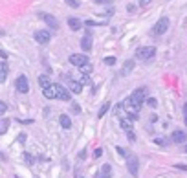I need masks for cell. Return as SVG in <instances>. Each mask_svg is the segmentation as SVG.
<instances>
[{
	"mask_svg": "<svg viewBox=\"0 0 187 178\" xmlns=\"http://www.w3.org/2000/svg\"><path fill=\"white\" fill-rule=\"evenodd\" d=\"M156 55V48L154 46H141V48H138L136 50V57L140 59V61H151L152 57Z\"/></svg>",
	"mask_w": 187,
	"mask_h": 178,
	"instance_id": "6da1fadb",
	"label": "cell"
},
{
	"mask_svg": "<svg viewBox=\"0 0 187 178\" xmlns=\"http://www.w3.org/2000/svg\"><path fill=\"white\" fill-rule=\"evenodd\" d=\"M68 61H70L73 66H77V68H83V66L90 64V59H88V55H84V53H72Z\"/></svg>",
	"mask_w": 187,
	"mask_h": 178,
	"instance_id": "7a4b0ae2",
	"label": "cell"
},
{
	"mask_svg": "<svg viewBox=\"0 0 187 178\" xmlns=\"http://www.w3.org/2000/svg\"><path fill=\"white\" fill-rule=\"evenodd\" d=\"M127 167H129V173L134 178H138V171H140V160L136 154H129L127 156Z\"/></svg>",
	"mask_w": 187,
	"mask_h": 178,
	"instance_id": "3957f363",
	"label": "cell"
},
{
	"mask_svg": "<svg viewBox=\"0 0 187 178\" xmlns=\"http://www.w3.org/2000/svg\"><path fill=\"white\" fill-rule=\"evenodd\" d=\"M167 29H169V18H167V17H162V18L154 24L152 33H154V35H163V33H167Z\"/></svg>",
	"mask_w": 187,
	"mask_h": 178,
	"instance_id": "277c9868",
	"label": "cell"
},
{
	"mask_svg": "<svg viewBox=\"0 0 187 178\" xmlns=\"http://www.w3.org/2000/svg\"><path fill=\"white\" fill-rule=\"evenodd\" d=\"M15 88H17V92H20V94H28V92H29L28 77H26V75H18L17 81H15Z\"/></svg>",
	"mask_w": 187,
	"mask_h": 178,
	"instance_id": "5b68a950",
	"label": "cell"
},
{
	"mask_svg": "<svg viewBox=\"0 0 187 178\" xmlns=\"http://www.w3.org/2000/svg\"><path fill=\"white\" fill-rule=\"evenodd\" d=\"M53 88H55V92H57V99L70 101V97H72V92H70L68 88H64V86H62V85H59V83H55V85H53Z\"/></svg>",
	"mask_w": 187,
	"mask_h": 178,
	"instance_id": "8992f818",
	"label": "cell"
},
{
	"mask_svg": "<svg viewBox=\"0 0 187 178\" xmlns=\"http://www.w3.org/2000/svg\"><path fill=\"white\" fill-rule=\"evenodd\" d=\"M123 107H125V108H127L129 112L132 110V114H138V110L141 108V103H138V101H136V99H134L132 96H129V97H127V99L123 101Z\"/></svg>",
	"mask_w": 187,
	"mask_h": 178,
	"instance_id": "52a82bcc",
	"label": "cell"
},
{
	"mask_svg": "<svg viewBox=\"0 0 187 178\" xmlns=\"http://www.w3.org/2000/svg\"><path fill=\"white\" fill-rule=\"evenodd\" d=\"M33 37H35V40H37L39 44H48L50 39H51V33H50L48 29H39V31L33 33Z\"/></svg>",
	"mask_w": 187,
	"mask_h": 178,
	"instance_id": "ba28073f",
	"label": "cell"
},
{
	"mask_svg": "<svg viewBox=\"0 0 187 178\" xmlns=\"http://www.w3.org/2000/svg\"><path fill=\"white\" fill-rule=\"evenodd\" d=\"M39 17H40L51 29H59V20H57L53 15H50V13H39Z\"/></svg>",
	"mask_w": 187,
	"mask_h": 178,
	"instance_id": "9c48e42d",
	"label": "cell"
},
{
	"mask_svg": "<svg viewBox=\"0 0 187 178\" xmlns=\"http://www.w3.org/2000/svg\"><path fill=\"white\" fill-rule=\"evenodd\" d=\"M64 77H66V83H68V90H70L72 94H81V92H83V83L73 81V79L68 77V75H64Z\"/></svg>",
	"mask_w": 187,
	"mask_h": 178,
	"instance_id": "30bf717a",
	"label": "cell"
},
{
	"mask_svg": "<svg viewBox=\"0 0 187 178\" xmlns=\"http://www.w3.org/2000/svg\"><path fill=\"white\" fill-rule=\"evenodd\" d=\"M171 140H173L174 143H185L187 142V132L182 131V129H174L173 134H171Z\"/></svg>",
	"mask_w": 187,
	"mask_h": 178,
	"instance_id": "8fae6325",
	"label": "cell"
},
{
	"mask_svg": "<svg viewBox=\"0 0 187 178\" xmlns=\"http://www.w3.org/2000/svg\"><path fill=\"white\" fill-rule=\"evenodd\" d=\"M134 66H136V62H134L132 59L125 61V62H123V68H121V72H119V75H121V77H127V75L134 70Z\"/></svg>",
	"mask_w": 187,
	"mask_h": 178,
	"instance_id": "7c38bea8",
	"label": "cell"
},
{
	"mask_svg": "<svg viewBox=\"0 0 187 178\" xmlns=\"http://www.w3.org/2000/svg\"><path fill=\"white\" fill-rule=\"evenodd\" d=\"M66 22H68V28H70L72 31H79V29L83 28V22H81L77 17H68Z\"/></svg>",
	"mask_w": 187,
	"mask_h": 178,
	"instance_id": "4fadbf2b",
	"label": "cell"
},
{
	"mask_svg": "<svg viewBox=\"0 0 187 178\" xmlns=\"http://www.w3.org/2000/svg\"><path fill=\"white\" fill-rule=\"evenodd\" d=\"M81 48H83L84 51H90V50H92V33H90V31H86V35L81 39Z\"/></svg>",
	"mask_w": 187,
	"mask_h": 178,
	"instance_id": "5bb4252c",
	"label": "cell"
},
{
	"mask_svg": "<svg viewBox=\"0 0 187 178\" xmlns=\"http://www.w3.org/2000/svg\"><path fill=\"white\" fill-rule=\"evenodd\" d=\"M132 97H134L138 103L143 105V101H145V97H147V88H136V90L132 92Z\"/></svg>",
	"mask_w": 187,
	"mask_h": 178,
	"instance_id": "9a60e30c",
	"label": "cell"
},
{
	"mask_svg": "<svg viewBox=\"0 0 187 178\" xmlns=\"http://www.w3.org/2000/svg\"><path fill=\"white\" fill-rule=\"evenodd\" d=\"M99 178H112V165H110V164H105V165H101Z\"/></svg>",
	"mask_w": 187,
	"mask_h": 178,
	"instance_id": "2e32d148",
	"label": "cell"
},
{
	"mask_svg": "<svg viewBox=\"0 0 187 178\" xmlns=\"http://www.w3.org/2000/svg\"><path fill=\"white\" fill-rule=\"evenodd\" d=\"M59 123H61L62 129H72V119H70L68 114H61L59 116Z\"/></svg>",
	"mask_w": 187,
	"mask_h": 178,
	"instance_id": "e0dca14e",
	"label": "cell"
},
{
	"mask_svg": "<svg viewBox=\"0 0 187 178\" xmlns=\"http://www.w3.org/2000/svg\"><path fill=\"white\" fill-rule=\"evenodd\" d=\"M7 72H9V66H7V62H6V61H2V62H0V83H4V81H6Z\"/></svg>",
	"mask_w": 187,
	"mask_h": 178,
	"instance_id": "ac0fdd59",
	"label": "cell"
},
{
	"mask_svg": "<svg viewBox=\"0 0 187 178\" xmlns=\"http://www.w3.org/2000/svg\"><path fill=\"white\" fill-rule=\"evenodd\" d=\"M42 94H44V97H46V99H55V97H57V92H55L53 85H51V86H48V88H44V90H42Z\"/></svg>",
	"mask_w": 187,
	"mask_h": 178,
	"instance_id": "d6986e66",
	"label": "cell"
},
{
	"mask_svg": "<svg viewBox=\"0 0 187 178\" xmlns=\"http://www.w3.org/2000/svg\"><path fill=\"white\" fill-rule=\"evenodd\" d=\"M39 85L42 86V90H44V88H48V86H51L50 77H48V75H44V74H42V75H39Z\"/></svg>",
	"mask_w": 187,
	"mask_h": 178,
	"instance_id": "ffe728a7",
	"label": "cell"
},
{
	"mask_svg": "<svg viewBox=\"0 0 187 178\" xmlns=\"http://www.w3.org/2000/svg\"><path fill=\"white\" fill-rule=\"evenodd\" d=\"M105 24H108L107 18L105 20H86L84 22V26H88V28H92V26H105Z\"/></svg>",
	"mask_w": 187,
	"mask_h": 178,
	"instance_id": "44dd1931",
	"label": "cell"
},
{
	"mask_svg": "<svg viewBox=\"0 0 187 178\" xmlns=\"http://www.w3.org/2000/svg\"><path fill=\"white\" fill-rule=\"evenodd\" d=\"M119 125H121V129H125L127 132H129V131H132V121H130L129 118H123V119L119 121Z\"/></svg>",
	"mask_w": 187,
	"mask_h": 178,
	"instance_id": "7402d4cb",
	"label": "cell"
},
{
	"mask_svg": "<svg viewBox=\"0 0 187 178\" xmlns=\"http://www.w3.org/2000/svg\"><path fill=\"white\" fill-rule=\"evenodd\" d=\"M110 107H112V105H110V103H105V105H103V107H101V108H99V112H97V118H99V119H101V118H103V116H105V114H107V112H108V108H110Z\"/></svg>",
	"mask_w": 187,
	"mask_h": 178,
	"instance_id": "603a6c76",
	"label": "cell"
},
{
	"mask_svg": "<svg viewBox=\"0 0 187 178\" xmlns=\"http://www.w3.org/2000/svg\"><path fill=\"white\" fill-rule=\"evenodd\" d=\"M101 15H103V17H112V15H114V6H108Z\"/></svg>",
	"mask_w": 187,
	"mask_h": 178,
	"instance_id": "cb8c5ba5",
	"label": "cell"
},
{
	"mask_svg": "<svg viewBox=\"0 0 187 178\" xmlns=\"http://www.w3.org/2000/svg\"><path fill=\"white\" fill-rule=\"evenodd\" d=\"M118 61H116V57H105V64L107 66H114Z\"/></svg>",
	"mask_w": 187,
	"mask_h": 178,
	"instance_id": "d4e9b609",
	"label": "cell"
},
{
	"mask_svg": "<svg viewBox=\"0 0 187 178\" xmlns=\"http://www.w3.org/2000/svg\"><path fill=\"white\" fill-rule=\"evenodd\" d=\"M123 108H125V107H123V103H118V105H116V114H118V116H121V119H123Z\"/></svg>",
	"mask_w": 187,
	"mask_h": 178,
	"instance_id": "484cf974",
	"label": "cell"
},
{
	"mask_svg": "<svg viewBox=\"0 0 187 178\" xmlns=\"http://www.w3.org/2000/svg\"><path fill=\"white\" fill-rule=\"evenodd\" d=\"M147 105H149L151 108H156V107H158V101H156L154 97H149V99H147Z\"/></svg>",
	"mask_w": 187,
	"mask_h": 178,
	"instance_id": "4316f807",
	"label": "cell"
},
{
	"mask_svg": "<svg viewBox=\"0 0 187 178\" xmlns=\"http://www.w3.org/2000/svg\"><path fill=\"white\" fill-rule=\"evenodd\" d=\"M64 2H66L70 7H73V9H77V7H79V0H64Z\"/></svg>",
	"mask_w": 187,
	"mask_h": 178,
	"instance_id": "83f0119b",
	"label": "cell"
},
{
	"mask_svg": "<svg viewBox=\"0 0 187 178\" xmlns=\"http://www.w3.org/2000/svg\"><path fill=\"white\" fill-rule=\"evenodd\" d=\"M70 110H72L73 114H81V108H79V105H77V103H72V107H70Z\"/></svg>",
	"mask_w": 187,
	"mask_h": 178,
	"instance_id": "f1b7e54d",
	"label": "cell"
},
{
	"mask_svg": "<svg viewBox=\"0 0 187 178\" xmlns=\"http://www.w3.org/2000/svg\"><path fill=\"white\" fill-rule=\"evenodd\" d=\"M24 160H26V164H28V165H31V164H33V156H31V154H28V153L24 154Z\"/></svg>",
	"mask_w": 187,
	"mask_h": 178,
	"instance_id": "f546056e",
	"label": "cell"
},
{
	"mask_svg": "<svg viewBox=\"0 0 187 178\" xmlns=\"http://www.w3.org/2000/svg\"><path fill=\"white\" fill-rule=\"evenodd\" d=\"M6 110H7V103H6V101H0V116H2Z\"/></svg>",
	"mask_w": 187,
	"mask_h": 178,
	"instance_id": "4dcf8cb0",
	"label": "cell"
},
{
	"mask_svg": "<svg viewBox=\"0 0 187 178\" xmlns=\"http://www.w3.org/2000/svg\"><path fill=\"white\" fill-rule=\"evenodd\" d=\"M127 138H129V142H136V134H134L132 131H129V132H127Z\"/></svg>",
	"mask_w": 187,
	"mask_h": 178,
	"instance_id": "1f68e13d",
	"label": "cell"
},
{
	"mask_svg": "<svg viewBox=\"0 0 187 178\" xmlns=\"http://www.w3.org/2000/svg\"><path fill=\"white\" fill-rule=\"evenodd\" d=\"M101 154H103V147H97V149L94 151V158H99Z\"/></svg>",
	"mask_w": 187,
	"mask_h": 178,
	"instance_id": "d6a6232c",
	"label": "cell"
},
{
	"mask_svg": "<svg viewBox=\"0 0 187 178\" xmlns=\"http://www.w3.org/2000/svg\"><path fill=\"white\" fill-rule=\"evenodd\" d=\"M7 127H9V119H4V121H2V132H6Z\"/></svg>",
	"mask_w": 187,
	"mask_h": 178,
	"instance_id": "836d02e7",
	"label": "cell"
},
{
	"mask_svg": "<svg viewBox=\"0 0 187 178\" xmlns=\"http://www.w3.org/2000/svg\"><path fill=\"white\" fill-rule=\"evenodd\" d=\"M95 2L101 6H112V0H95Z\"/></svg>",
	"mask_w": 187,
	"mask_h": 178,
	"instance_id": "e575fe53",
	"label": "cell"
},
{
	"mask_svg": "<svg viewBox=\"0 0 187 178\" xmlns=\"http://www.w3.org/2000/svg\"><path fill=\"white\" fill-rule=\"evenodd\" d=\"M81 70H83L84 74H90V72H92V64H86V66H83Z\"/></svg>",
	"mask_w": 187,
	"mask_h": 178,
	"instance_id": "d590c367",
	"label": "cell"
},
{
	"mask_svg": "<svg viewBox=\"0 0 187 178\" xmlns=\"http://www.w3.org/2000/svg\"><path fill=\"white\" fill-rule=\"evenodd\" d=\"M116 151H118V153H119L121 156H129V154H127V151H125L123 147H116Z\"/></svg>",
	"mask_w": 187,
	"mask_h": 178,
	"instance_id": "8d00e7d4",
	"label": "cell"
},
{
	"mask_svg": "<svg viewBox=\"0 0 187 178\" xmlns=\"http://www.w3.org/2000/svg\"><path fill=\"white\" fill-rule=\"evenodd\" d=\"M174 167H176V169H180V171H187V165H185V164H176Z\"/></svg>",
	"mask_w": 187,
	"mask_h": 178,
	"instance_id": "74e56055",
	"label": "cell"
},
{
	"mask_svg": "<svg viewBox=\"0 0 187 178\" xmlns=\"http://www.w3.org/2000/svg\"><path fill=\"white\" fill-rule=\"evenodd\" d=\"M154 142H156L158 145H167V142H165V140H162V138H156Z\"/></svg>",
	"mask_w": 187,
	"mask_h": 178,
	"instance_id": "f35d334b",
	"label": "cell"
},
{
	"mask_svg": "<svg viewBox=\"0 0 187 178\" xmlns=\"http://www.w3.org/2000/svg\"><path fill=\"white\" fill-rule=\"evenodd\" d=\"M86 158V149H83L81 153H79V160H84Z\"/></svg>",
	"mask_w": 187,
	"mask_h": 178,
	"instance_id": "ab89813d",
	"label": "cell"
},
{
	"mask_svg": "<svg viewBox=\"0 0 187 178\" xmlns=\"http://www.w3.org/2000/svg\"><path fill=\"white\" fill-rule=\"evenodd\" d=\"M0 59H2V61H7V53H6L4 50H0Z\"/></svg>",
	"mask_w": 187,
	"mask_h": 178,
	"instance_id": "60d3db41",
	"label": "cell"
},
{
	"mask_svg": "<svg viewBox=\"0 0 187 178\" xmlns=\"http://www.w3.org/2000/svg\"><path fill=\"white\" fill-rule=\"evenodd\" d=\"M151 2H152V0H140V6H141V7H145V6H149Z\"/></svg>",
	"mask_w": 187,
	"mask_h": 178,
	"instance_id": "b9f144b4",
	"label": "cell"
},
{
	"mask_svg": "<svg viewBox=\"0 0 187 178\" xmlns=\"http://www.w3.org/2000/svg\"><path fill=\"white\" fill-rule=\"evenodd\" d=\"M184 121H185V125H187V103L184 105Z\"/></svg>",
	"mask_w": 187,
	"mask_h": 178,
	"instance_id": "7bdbcfd3",
	"label": "cell"
},
{
	"mask_svg": "<svg viewBox=\"0 0 187 178\" xmlns=\"http://www.w3.org/2000/svg\"><path fill=\"white\" fill-rule=\"evenodd\" d=\"M127 11H129V13H134V11H136V7H134V6H130V4H129V6H127Z\"/></svg>",
	"mask_w": 187,
	"mask_h": 178,
	"instance_id": "ee69618b",
	"label": "cell"
},
{
	"mask_svg": "<svg viewBox=\"0 0 187 178\" xmlns=\"http://www.w3.org/2000/svg\"><path fill=\"white\" fill-rule=\"evenodd\" d=\"M75 178H84V176H81V175H79V173H75Z\"/></svg>",
	"mask_w": 187,
	"mask_h": 178,
	"instance_id": "f6af8a7d",
	"label": "cell"
},
{
	"mask_svg": "<svg viewBox=\"0 0 187 178\" xmlns=\"http://www.w3.org/2000/svg\"><path fill=\"white\" fill-rule=\"evenodd\" d=\"M184 153H187V145H185V147H184Z\"/></svg>",
	"mask_w": 187,
	"mask_h": 178,
	"instance_id": "bcb514c9",
	"label": "cell"
},
{
	"mask_svg": "<svg viewBox=\"0 0 187 178\" xmlns=\"http://www.w3.org/2000/svg\"><path fill=\"white\" fill-rule=\"evenodd\" d=\"M0 35H6V31H0Z\"/></svg>",
	"mask_w": 187,
	"mask_h": 178,
	"instance_id": "7dc6e473",
	"label": "cell"
}]
</instances>
